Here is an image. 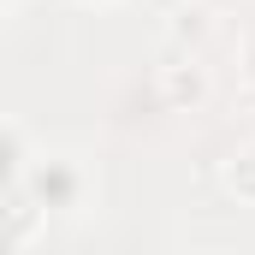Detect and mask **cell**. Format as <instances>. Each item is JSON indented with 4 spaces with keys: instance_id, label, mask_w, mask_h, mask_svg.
<instances>
[{
    "instance_id": "cell-1",
    "label": "cell",
    "mask_w": 255,
    "mask_h": 255,
    "mask_svg": "<svg viewBox=\"0 0 255 255\" xmlns=\"http://www.w3.org/2000/svg\"><path fill=\"white\" fill-rule=\"evenodd\" d=\"M36 202H48V208H71L77 202V166L54 154L48 166H36Z\"/></svg>"
},
{
    "instance_id": "cell-2",
    "label": "cell",
    "mask_w": 255,
    "mask_h": 255,
    "mask_svg": "<svg viewBox=\"0 0 255 255\" xmlns=\"http://www.w3.org/2000/svg\"><path fill=\"white\" fill-rule=\"evenodd\" d=\"M226 184H232L238 196H250V202H255V154H244V160L226 172Z\"/></svg>"
},
{
    "instance_id": "cell-3",
    "label": "cell",
    "mask_w": 255,
    "mask_h": 255,
    "mask_svg": "<svg viewBox=\"0 0 255 255\" xmlns=\"http://www.w3.org/2000/svg\"><path fill=\"white\" fill-rule=\"evenodd\" d=\"M244 77H250V89H255V48H250V65H244Z\"/></svg>"
},
{
    "instance_id": "cell-4",
    "label": "cell",
    "mask_w": 255,
    "mask_h": 255,
    "mask_svg": "<svg viewBox=\"0 0 255 255\" xmlns=\"http://www.w3.org/2000/svg\"><path fill=\"white\" fill-rule=\"evenodd\" d=\"M6 6H12V0H0V12H6Z\"/></svg>"
}]
</instances>
